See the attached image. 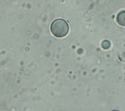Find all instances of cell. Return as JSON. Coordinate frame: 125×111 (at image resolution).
<instances>
[{"instance_id":"cell-1","label":"cell","mask_w":125,"mask_h":111,"mask_svg":"<svg viewBox=\"0 0 125 111\" xmlns=\"http://www.w3.org/2000/svg\"><path fill=\"white\" fill-rule=\"evenodd\" d=\"M50 30H51V33L55 37L61 38V37H64L68 34L69 25L63 19H56L51 23Z\"/></svg>"},{"instance_id":"cell-3","label":"cell","mask_w":125,"mask_h":111,"mask_svg":"<svg viewBox=\"0 0 125 111\" xmlns=\"http://www.w3.org/2000/svg\"><path fill=\"white\" fill-rule=\"evenodd\" d=\"M102 47H103L104 49H108V48L110 47V43H109V41H107V40H104V41L102 42Z\"/></svg>"},{"instance_id":"cell-4","label":"cell","mask_w":125,"mask_h":111,"mask_svg":"<svg viewBox=\"0 0 125 111\" xmlns=\"http://www.w3.org/2000/svg\"><path fill=\"white\" fill-rule=\"evenodd\" d=\"M112 111H119V110H112Z\"/></svg>"},{"instance_id":"cell-2","label":"cell","mask_w":125,"mask_h":111,"mask_svg":"<svg viewBox=\"0 0 125 111\" xmlns=\"http://www.w3.org/2000/svg\"><path fill=\"white\" fill-rule=\"evenodd\" d=\"M116 21L120 26H125V10H123V11L117 14Z\"/></svg>"}]
</instances>
